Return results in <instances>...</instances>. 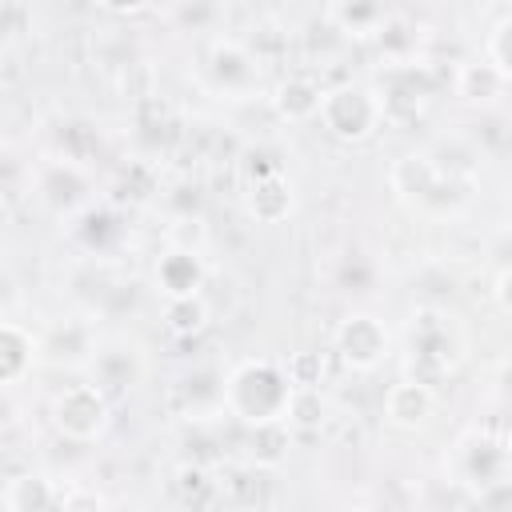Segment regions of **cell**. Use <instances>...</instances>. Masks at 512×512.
Returning a JSON list of instances; mask_svg holds the SVG:
<instances>
[{
  "label": "cell",
  "instance_id": "cell-27",
  "mask_svg": "<svg viewBox=\"0 0 512 512\" xmlns=\"http://www.w3.org/2000/svg\"><path fill=\"white\" fill-rule=\"evenodd\" d=\"M496 304L504 308V316H512V264L496 276Z\"/></svg>",
  "mask_w": 512,
  "mask_h": 512
},
{
  "label": "cell",
  "instance_id": "cell-22",
  "mask_svg": "<svg viewBox=\"0 0 512 512\" xmlns=\"http://www.w3.org/2000/svg\"><path fill=\"white\" fill-rule=\"evenodd\" d=\"M372 280H376V264H372L364 252H348V256H344V264H340L336 284H340L344 292H368V288H372Z\"/></svg>",
  "mask_w": 512,
  "mask_h": 512
},
{
  "label": "cell",
  "instance_id": "cell-23",
  "mask_svg": "<svg viewBox=\"0 0 512 512\" xmlns=\"http://www.w3.org/2000/svg\"><path fill=\"white\" fill-rule=\"evenodd\" d=\"M488 60L512 80V12L500 16L492 24V32H488Z\"/></svg>",
  "mask_w": 512,
  "mask_h": 512
},
{
  "label": "cell",
  "instance_id": "cell-8",
  "mask_svg": "<svg viewBox=\"0 0 512 512\" xmlns=\"http://www.w3.org/2000/svg\"><path fill=\"white\" fill-rule=\"evenodd\" d=\"M456 472H460V484L484 492L496 480L512 476V448L492 432H468L456 444Z\"/></svg>",
  "mask_w": 512,
  "mask_h": 512
},
{
  "label": "cell",
  "instance_id": "cell-16",
  "mask_svg": "<svg viewBox=\"0 0 512 512\" xmlns=\"http://www.w3.org/2000/svg\"><path fill=\"white\" fill-rule=\"evenodd\" d=\"M60 504H64V496L52 488L48 476L24 472V476H12L8 488H4V508L8 512H40V508H60Z\"/></svg>",
  "mask_w": 512,
  "mask_h": 512
},
{
  "label": "cell",
  "instance_id": "cell-14",
  "mask_svg": "<svg viewBox=\"0 0 512 512\" xmlns=\"http://www.w3.org/2000/svg\"><path fill=\"white\" fill-rule=\"evenodd\" d=\"M40 348L44 344H36V336L24 324H16V320L0 324V380H4V388H16L32 372Z\"/></svg>",
  "mask_w": 512,
  "mask_h": 512
},
{
  "label": "cell",
  "instance_id": "cell-19",
  "mask_svg": "<svg viewBox=\"0 0 512 512\" xmlns=\"http://www.w3.org/2000/svg\"><path fill=\"white\" fill-rule=\"evenodd\" d=\"M508 84H512V80H508L488 56L476 60V64H464V68L456 72V92H460L464 100H496Z\"/></svg>",
  "mask_w": 512,
  "mask_h": 512
},
{
  "label": "cell",
  "instance_id": "cell-29",
  "mask_svg": "<svg viewBox=\"0 0 512 512\" xmlns=\"http://www.w3.org/2000/svg\"><path fill=\"white\" fill-rule=\"evenodd\" d=\"M500 392H504V396H512V360H504V364H500Z\"/></svg>",
  "mask_w": 512,
  "mask_h": 512
},
{
  "label": "cell",
  "instance_id": "cell-13",
  "mask_svg": "<svg viewBox=\"0 0 512 512\" xmlns=\"http://www.w3.org/2000/svg\"><path fill=\"white\" fill-rule=\"evenodd\" d=\"M244 204H248V216H252V220H260V224H280V220L292 212V184H288V176H284L276 164L260 168V172L248 180Z\"/></svg>",
  "mask_w": 512,
  "mask_h": 512
},
{
  "label": "cell",
  "instance_id": "cell-2",
  "mask_svg": "<svg viewBox=\"0 0 512 512\" xmlns=\"http://www.w3.org/2000/svg\"><path fill=\"white\" fill-rule=\"evenodd\" d=\"M404 348H408V364L412 376L436 384L444 376H452L464 360V332L456 324V316L440 304H420L408 316V332H404Z\"/></svg>",
  "mask_w": 512,
  "mask_h": 512
},
{
  "label": "cell",
  "instance_id": "cell-1",
  "mask_svg": "<svg viewBox=\"0 0 512 512\" xmlns=\"http://www.w3.org/2000/svg\"><path fill=\"white\" fill-rule=\"evenodd\" d=\"M292 400H296V384H292L288 368L276 360L248 356L224 376V408H228V416H236L248 428L288 420Z\"/></svg>",
  "mask_w": 512,
  "mask_h": 512
},
{
  "label": "cell",
  "instance_id": "cell-4",
  "mask_svg": "<svg viewBox=\"0 0 512 512\" xmlns=\"http://www.w3.org/2000/svg\"><path fill=\"white\" fill-rule=\"evenodd\" d=\"M388 180L400 192V200H408L420 212H452L472 188V180L444 172L432 152H404L392 164Z\"/></svg>",
  "mask_w": 512,
  "mask_h": 512
},
{
  "label": "cell",
  "instance_id": "cell-7",
  "mask_svg": "<svg viewBox=\"0 0 512 512\" xmlns=\"http://www.w3.org/2000/svg\"><path fill=\"white\" fill-rule=\"evenodd\" d=\"M332 348H336V356L348 368L372 372V368H380L388 360L392 336H388V328H384L380 316H372V312H348L336 324V332H332Z\"/></svg>",
  "mask_w": 512,
  "mask_h": 512
},
{
  "label": "cell",
  "instance_id": "cell-6",
  "mask_svg": "<svg viewBox=\"0 0 512 512\" xmlns=\"http://www.w3.org/2000/svg\"><path fill=\"white\" fill-rule=\"evenodd\" d=\"M32 192L40 200V208H48L52 216L76 220L84 208H92V176L88 164L76 156H52L32 172Z\"/></svg>",
  "mask_w": 512,
  "mask_h": 512
},
{
  "label": "cell",
  "instance_id": "cell-20",
  "mask_svg": "<svg viewBox=\"0 0 512 512\" xmlns=\"http://www.w3.org/2000/svg\"><path fill=\"white\" fill-rule=\"evenodd\" d=\"M76 240H80L88 252H108V248L120 240V220H116L108 208L92 204V208H84V212L76 216Z\"/></svg>",
  "mask_w": 512,
  "mask_h": 512
},
{
  "label": "cell",
  "instance_id": "cell-3",
  "mask_svg": "<svg viewBox=\"0 0 512 512\" xmlns=\"http://www.w3.org/2000/svg\"><path fill=\"white\" fill-rule=\"evenodd\" d=\"M384 116H388V100L380 96L376 84H360V80L328 88L320 104V124L340 144H368L384 128Z\"/></svg>",
  "mask_w": 512,
  "mask_h": 512
},
{
  "label": "cell",
  "instance_id": "cell-10",
  "mask_svg": "<svg viewBox=\"0 0 512 512\" xmlns=\"http://www.w3.org/2000/svg\"><path fill=\"white\" fill-rule=\"evenodd\" d=\"M144 368H148V364H144L140 344H132V340H124V336L96 344V352H92V360H88L92 380H96L108 396L132 392V388L144 380Z\"/></svg>",
  "mask_w": 512,
  "mask_h": 512
},
{
  "label": "cell",
  "instance_id": "cell-26",
  "mask_svg": "<svg viewBox=\"0 0 512 512\" xmlns=\"http://www.w3.org/2000/svg\"><path fill=\"white\" fill-rule=\"evenodd\" d=\"M180 20L184 24H212L216 20V8H212V0H196V12H192V4L180 12Z\"/></svg>",
  "mask_w": 512,
  "mask_h": 512
},
{
  "label": "cell",
  "instance_id": "cell-21",
  "mask_svg": "<svg viewBox=\"0 0 512 512\" xmlns=\"http://www.w3.org/2000/svg\"><path fill=\"white\" fill-rule=\"evenodd\" d=\"M164 328L172 336H196L208 328V304L204 296H176L164 300Z\"/></svg>",
  "mask_w": 512,
  "mask_h": 512
},
{
  "label": "cell",
  "instance_id": "cell-28",
  "mask_svg": "<svg viewBox=\"0 0 512 512\" xmlns=\"http://www.w3.org/2000/svg\"><path fill=\"white\" fill-rule=\"evenodd\" d=\"M100 8H108V12H116V16H132V12H144L152 0H96Z\"/></svg>",
  "mask_w": 512,
  "mask_h": 512
},
{
  "label": "cell",
  "instance_id": "cell-5",
  "mask_svg": "<svg viewBox=\"0 0 512 512\" xmlns=\"http://www.w3.org/2000/svg\"><path fill=\"white\" fill-rule=\"evenodd\" d=\"M48 420L68 444H96L112 424V400L96 380L64 384L48 404Z\"/></svg>",
  "mask_w": 512,
  "mask_h": 512
},
{
  "label": "cell",
  "instance_id": "cell-25",
  "mask_svg": "<svg viewBox=\"0 0 512 512\" xmlns=\"http://www.w3.org/2000/svg\"><path fill=\"white\" fill-rule=\"evenodd\" d=\"M176 480H180V492L192 500L196 492H204V488H212V480H208V472L200 468V464H184L180 472H176Z\"/></svg>",
  "mask_w": 512,
  "mask_h": 512
},
{
  "label": "cell",
  "instance_id": "cell-18",
  "mask_svg": "<svg viewBox=\"0 0 512 512\" xmlns=\"http://www.w3.org/2000/svg\"><path fill=\"white\" fill-rule=\"evenodd\" d=\"M44 352H48V360H56V364H88L92 352H96V340H92L88 324L68 320L64 328H56V332L44 340Z\"/></svg>",
  "mask_w": 512,
  "mask_h": 512
},
{
  "label": "cell",
  "instance_id": "cell-15",
  "mask_svg": "<svg viewBox=\"0 0 512 512\" xmlns=\"http://www.w3.org/2000/svg\"><path fill=\"white\" fill-rule=\"evenodd\" d=\"M320 104H324V88L312 76H288L276 84L272 92V108L280 120L288 124H304V120H320Z\"/></svg>",
  "mask_w": 512,
  "mask_h": 512
},
{
  "label": "cell",
  "instance_id": "cell-24",
  "mask_svg": "<svg viewBox=\"0 0 512 512\" xmlns=\"http://www.w3.org/2000/svg\"><path fill=\"white\" fill-rule=\"evenodd\" d=\"M284 368H288V376H292L296 392L316 388V384H320V376H324V364H320V356H316V352H296V356H288V360H284Z\"/></svg>",
  "mask_w": 512,
  "mask_h": 512
},
{
  "label": "cell",
  "instance_id": "cell-17",
  "mask_svg": "<svg viewBox=\"0 0 512 512\" xmlns=\"http://www.w3.org/2000/svg\"><path fill=\"white\" fill-rule=\"evenodd\" d=\"M332 20L344 36H380L388 24V4L384 0H336Z\"/></svg>",
  "mask_w": 512,
  "mask_h": 512
},
{
  "label": "cell",
  "instance_id": "cell-12",
  "mask_svg": "<svg viewBox=\"0 0 512 512\" xmlns=\"http://www.w3.org/2000/svg\"><path fill=\"white\" fill-rule=\"evenodd\" d=\"M156 288H160V296L164 300H176V296H200V288H204V260H200V252L196 248H188V244H176V248H168V252H160V260H156Z\"/></svg>",
  "mask_w": 512,
  "mask_h": 512
},
{
  "label": "cell",
  "instance_id": "cell-11",
  "mask_svg": "<svg viewBox=\"0 0 512 512\" xmlns=\"http://www.w3.org/2000/svg\"><path fill=\"white\" fill-rule=\"evenodd\" d=\"M436 412V392L420 376H404L384 392V420L392 428H424Z\"/></svg>",
  "mask_w": 512,
  "mask_h": 512
},
{
  "label": "cell",
  "instance_id": "cell-9",
  "mask_svg": "<svg viewBox=\"0 0 512 512\" xmlns=\"http://www.w3.org/2000/svg\"><path fill=\"white\" fill-rule=\"evenodd\" d=\"M208 80L224 96H248L260 84V60L232 36H216L208 48Z\"/></svg>",
  "mask_w": 512,
  "mask_h": 512
}]
</instances>
